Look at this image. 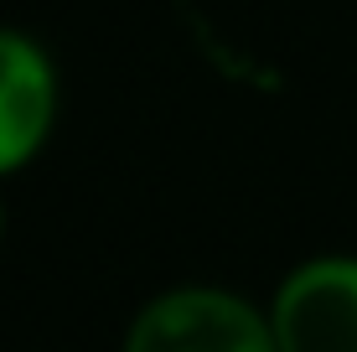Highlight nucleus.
<instances>
[{
  "label": "nucleus",
  "mask_w": 357,
  "mask_h": 352,
  "mask_svg": "<svg viewBox=\"0 0 357 352\" xmlns=\"http://www.w3.org/2000/svg\"><path fill=\"white\" fill-rule=\"evenodd\" d=\"M57 72L26 31L0 26V176L21 171L52 135Z\"/></svg>",
  "instance_id": "obj_3"
},
{
  "label": "nucleus",
  "mask_w": 357,
  "mask_h": 352,
  "mask_svg": "<svg viewBox=\"0 0 357 352\" xmlns=\"http://www.w3.org/2000/svg\"><path fill=\"white\" fill-rule=\"evenodd\" d=\"M280 352H357V259L321 254L290 270L269 306Z\"/></svg>",
  "instance_id": "obj_2"
},
{
  "label": "nucleus",
  "mask_w": 357,
  "mask_h": 352,
  "mask_svg": "<svg viewBox=\"0 0 357 352\" xmlns=\"http://www.w3.org/2000/svg\"><path fill=\"white\" fill-rule=\"evenodd\" d=\"M125 352H280L259 306L223 285H176L140 306Z\"/></svg>",
  "instance_id": "obj_1"
}]
</instances>
